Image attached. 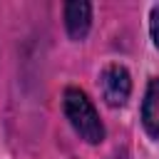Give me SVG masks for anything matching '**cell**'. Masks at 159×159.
Wrapping results in <instances>:
<instances>
[{
	"label": "cell",
	"mask_w": 159,
	"mask_h": 159,
	"mask_svg": "<svg viewBox=\"0 0 159 159\" xmlns=\"http://www.w3.org/2000/svg\"><path fill=\"white\" fill-rule=\"evenodd\" d=\"M99 92H102V97L109 107H122L129 99V92H132L129 72L119 65L104 67L102 75H99Z\"/></svg>",
	"instance_id": "2"
},
{
	"label": "cell",
	"mask_w": 159,
	"mask_h": 159,
	"mask_svg": "<svg viewBox=\"0 0 159 159\" xmlns=\"http://www.w3.org/2000/svg\"><path fill=\"white\" fill-rule=\"evenodd\" d=\"M62 104H65V114H67L70 124L75 127V132H77L84 142L99 144V142L104 139V127H102V122H99V117H97V109L92 107V102L87 99L84 92L72 89V87L65 89Z\"/></svg>",
	"instance_id": "1"
},
{
	"label": "cell",
	"mask_w": 159,
	"mask_h": 159,
	"mask_svg": "<svg viewBox=\"0 0 159 159\" xmlns=\"http://www.w3.org/2000/svg\"><path fill=\"white\" fill-rule=\"evenodd\" d=\"M142 122L152 137H159V80H152L142 104Z\"/></svg>",
	"instance_id": "4"
},
{
	"label": "cell",
	"mask_w": 159,
	"mask_h": 159,
	"mask_svg": "<svg viewBox=\"0 0 159 159\" xmlns=\"http://www.w3.org/2000/svg\"><path fill=\"white\" fill-rule=\"evenodd\" d=\"M149 32H152V40L154 45L159 47V5L152 10V20H149Z\"/></svg>",
	"instance_id": "5"
},
{
	"label": "cell",
	"mask_w": 159,
	"mask_h": 159,
	"mask_svg": "<svg viewBox=\"0 0 159 159\" xmlns=\"http://www.w3.org/2000/svg\"><path fill=\"white\" fill-rule=\"evenodd\" d=\"M92 22V7L89 2H67L65 5V25L72 40H82Z\"/></svg>",
	"instance_id": "3"
}]
</instances>
